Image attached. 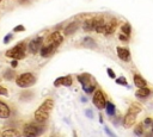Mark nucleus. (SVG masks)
<instances>
[{"mask_svg": "<svg viewBox=\"0 0 153 137\" xmlns=\"http://www.w3.org/2000/svg\"><path fill=\"white\" fill-rule=\"evenodd\" d=\"M63 42V36L60 31H54L51 32L44 41V43L42 44L39 52L42 57H49L51 54H54V51L62 44Z\"/></svg>", "mask_w": 153, "mask_h": 137, "instance_id": "f257e3e1", "label": "nucleus"}, {"mask_svg": "<svg viewBox=\"0 0 153 137\" xmlns=\"http://www.w3.org/2000/svg\"><path fill=\"white\" fill-rule=\"evenodd\" d=\"M53 107H54V100L50 99V98L45 99V100L39 105V107L35 111V114H33L35 120L38 122V123L45 122V120L49 118Z\"/></svg>", "mask_w": 153, "mask_h": 137, "instance_id": "f03ea898", "label": "nucleus"}, {"mask_svg": "<svg viewBox=\"0 0 153 137\" xmlns=\"http://www.w3.org/2000/svg\"><path fill=\"white\" fill-rule=\"evenodd\" d=\"M76 79H78V81L81 83V87H82L84 92L87 93V94H91V93L96 89V87H97L96 80L93 79L92 75H90V74H87V73H82V74L78 75Z\"/></svg>", "mask_w": 153, "mask_h": 137, "instance_id": "7ed1b4c3", "label": "nucleus"}, {"mask_svg": "<svg viewBox=\"0 0 153 137\" xmlns=\"http://www.w3.org/2000/svg\"><path fill=\"white\" fill-rule=\"evenodd\" d=\"M25 49H26L25 43L20 42L17 45H14L13 48L8 49L5 55H6V57H10L12 60H22L23 57H25Z\"/></svg>", "mask_w": 153, "mask_h": 137, "instance_id": "20e7f679", "label": "nucleus"}, {"mask_svg": "<svg viewBox=\"0 0 153 137\" xmlns=\"http://www.w3.org/2000/svg\"><path fill=\"white\" fill-rule=\"evenodd\" d=\"M36 82V77L35 75H32L31 73H23L20 74L17 79H16V83L17 86H19L20 88H26L32 86Z\"/></svg>", "mask_w": 153, "mask_h": 137, "instance_id": "39448f33", "label": "nucleus"}, {"mask_svg": "<svg viewBox=\"0 0 153 137\" xmlns=\"http://www.w3.org/2000/svg\"><path fill=\"white\" fill-rule=\"evenodd\" d=\"M43 132V127L36 125V124H32V123H29V124H25L24 125V129H23V133L25 136H31V137H35V136H38Z\"/></svg>", "mask_w": 153, "mask_h": 137, "instance_id": "423d86ee", "label": "nucleus"}, {"mask_svg": "<svg viewBox=\"0 0 153 137\" xmlns=\"http://www.w3.org/2000/svg\"><path fill=\"white\" fill-rule=\"evenodd\" d=\"M92 102L93 105L99 108V110H103L105 107V104H106V99H105V95L104 93L100 91V89H97L93 94V98H92Z\"/></svg>", "mask_w": 153, "mask_h": 137, "instance_id": "0eeeda50", "label": "nucleus"}, {"mask_svg": "<svg viewBox=\"0 0 153 137\" xmlns=\"http://www.w3.org/2000/svg\"><path fill=\"white\" fill-rule=\"evenodd\" d=\"M42 44H43V38H42V37H37V38L32 39V41L29 43L27 49H29V51H30L31 54H36V52L39 51Z\"/></svg>", "mask_w": 153, "mask_h": 137, "instance_id": "6e6552de", "label": "nucleus"}, {"mask_svg": "<svg viewBox=\"0 0 153 137\" xmlns=\"http://www.w3.org/2000/svg\"><path fill=\"white\" fill-rule=\"evenodd\" d=\"M73 80H72V76L69 75H66V76H60L57 77L55 81H54V86L55 87H59V86H66V87H69L72 85Z\"/></svg>", "mask_w": 153, "mask_h": 137, "instance_id": "1a4fd4ad", "label": "nucleus"}, {"mask_svg": "<svg viewBox=\"0 0 153 137\" xmlns=\"http://www.w3.org/2000/svg\"><path fill=\"white\" fill-rule=\"evenodd\" d=\"M136 116H137V114H135V113L128 111L127 114L123 117V126H124V127H131V126L135 124Z\"/></svg>", "mask_w": 153, "mask_h": 137, "instance_id": "9d476101", "label": "nucleus"}, {"mask_svg": "<svg viewBox=\"0 0 153 137\" xmlns=\"http://www.w3.org/2000/svg\"><path fill=\"white\" fill-rule=\"evenodd\" d=\"M116 51H117V56H118L123 62H128V61L130 60V51H129V49L122 48V46H117Z\"/></svg>", "mask_w": 153, "mask_h": 137, "instance_id": "9b49d317", "label": "nucleus"}, {"mask_svg": "<svg viewBox=\"0 0 153 137\" xmlns=\"http://www.w3.org/2000/svg\"><path fill=\"white\" fill-rule=\"evenodd\" d=\"M96 23H97V17H96V18H90V19L85 20V21L82 23V29H84V31H86V32L93 31V30H94V26H96Z\"/></svg>", "mask_w": 153, "mask_h": 137, "instance_id": "f8f14e48", "label": "nucleus"}, {"mask_svg": "<svg viewBox=\"0 0 153 137\" xmlns=\"http://www.w3.org/2000/svg\"><path fill=\"white\" fill-rule=\"evenodd\" d=\"M10 114H11V110L7 106V104H5L4 101H0V118L6 119L10 117Z\"/></svg>", "mask_w": 153, "mask_h": 137, "instance_id": "ddd939ff", "label": "nucleus"}, {"mask_svg": "<svg viewBox=\"0 0 153 137\" xmlns=\"http://www.w3.org/2000/svg\"><path fill=\"white\" fill-rule=\"evenodd\" d=\"M79 26H80V24H79V21H72V23H69L66 27H65V35L66 36H68V35H71V33H74L78 29H79Z\"/></svg>", "mask_w": 153, "mask_h": 137, "instance_id": "4468645a", "label": "nucleus"}, {"mask_svg": "<svg viewBox=\"0 0 153 137\" xmlns=\"http://www.w3.org/2000/svg\"><path fill=\"white\" fill-rule=\"evenodd\" d=\"M134 85L137 87V88H141V87H145V86H147V81L141 76V75H139V74H135L134 75Z\"/></svg>", "mask_w": 153, "mask_h": 137, "instance_id": "2eb2a0df", "label": "nucleus"}, {"mask_svg": "<svg viewBox=\"0 0 153 137\" xmlns=\"http://www.w3.org/2000/svg\"><path fill=\"white\" fill-rule=\"evenodd\" d=\"M151 89L148 88V87H141V88H139L136 92H135V96L136 98H146V96H148L149 94H151Z\"/></svg>", "mask_w": 153, "mask_h": 137, "instance_id": "dca6fc26", "label": "nucleus"}, {"mask_svg": "<svg viewBox=\"0 0 153 137\" xmlns=\"http://www.w3.org/2000/svg\"><path fill=\"white\" fill-rule=\"evenodd\" d=\"M104 108H105V112H106V114H108L109 117H114V116H115V113H116V107H115V105H114L112 102L106 101Z\"/></svg>", "mask_w": 153, "mask_h": 137, "instance_id": "f3484780", "label": "nucleus"}, {"mask_svg": "<svg viewBox=\"0 0 153 137\" xmlns=\"http://www.w3.org/2000/svg\"><path fill=\"white\" fill-rule=\"evenodd\" d=\"M82 45L86 46V48H90V49H94V48H97V44H96L94 39L91 38V37H85V38L82 39Z\"/></svg>", "mask_w": 153, "mask_h": 137, "instance_id": "a211bd4d", "label": "nucleus"}, {"mask_svg": "<svg viewBox=\"0 0 153 137\" xmlns=\"http://www.w3.org/2000/svg\"><path fill=\"white\" fill-rule=\"evenodd\" d=\"M128 111H129V112H133V113H135V114H139V113L142 111V106H141L140 104H137V102H133V104H130Z\"/></svg>", "mask_w": 153, "mask_h": 137, "instance_id": "6ab92c4d", "label": "nucleus"}, {"mask_svg": "<svg viewBox=\"0 0 153 137\" xmlns=\"http://www.w3.org/2000/svg\"><path fill=\"white\" fill-rule=\"evenodd\" d=\"M121 31L122 33H124L126 36H130V31H131V26L129 25V23H124L122 26H121Z\"/></svg>", "mask_w": 153, "mask_h": 137, "instance_id": "aec40b11", "label": "nucleus"}, {"mask_svg": "<svg viewBox=\"0 0 153 137\" xmlns=\"http://www.w3.org/2000/svg\"><path fill=\"white\" fill-rule=\"evenodd\" d=\"M2 136L4 137H8V136H19V132L14 129H7L2 132Z\"/></svg>", "mask_w": 153, "mask_h": 137, "instance_id": "412c9836", "label": "nucleus"}, {"mask_svg": "<svg viewBox=\"0 0 153 137\" xmlns=\"http://www.w3.org/2000/svg\"><path fill=\"white\" fill-rule=\"evenodd\" d=\"M4 76H5V79L8 80V81L13 80V79H14V70H12V69H7V70H5Z\"/></svg>", "mask_w": 153, "mask_h": 137, "instance_id": "4be33fe9", "label": "nucleus"}, {"mask_svg": "<svg viewBox=\"0 0 153 137\" xmlns=\"http://www.w3.org/2000/svg\"><path fill=\"white\" fill-rule=\"evenodd\" d=\"M134 133H135L136 136H141V135L143 133V124H142V123L137 124V125L134 127Z\"/></svg>", "mask_w": 153, "mask_h": 137, "instance_id": "5701e85b", "label": "nucleus"}, {"mask_svg": "<svg viewBox=\"0 0 153 137\" xmlns=\"http://www.w3.org/2000/svg\"><path fill=\"white\" fill-rule=\"evenodd\" d=\"M116 83H117V85L126 86V87H129V85H128V82H127V80H126V77H124V76H120V77L116 80Z\"/></svg>", "mask_w": 153, "mask_h": 137, "instance_id": "b1692460", "label": "nucleus"}, {"mask_svg": "<svg viewBox=\"0 0 153 137\" xmlns=\"http://www.w3.org/2000/svg\"><path fill=\"white\" fill-rule=\"evenodd\" d=\"M12 37H13V35H12V33H8V35H6V36L4 37V43H5V44L10 43V41L12 39Z\"/></svg>", "mask_w": 153, "mask_h": 137, "instance_id": "393cba45", "label": "nucleus"}, {"mask_svg": "<svg viewBox=\"0 0 153 137\" xmlns=\"http://www.w3.org/2000/svg\"><path fill=\"white\" fill-rule=\"evenodd\" d=\"M106 73H108V75H109L111 79H116V74L114 73V70H112V69L108 68V69H106Z\"/></svg>", "mask_w": 153, "mask_h": 137, "instance_id": "a878e982", "label": "nucleus"}, {"mask_svg": "<svg viewBox=\"0 0 153 137\" xmlns=\"http://www.w3.org/2000/svg\"><path fill=\"white\" fill-rule=\"evenodd\" d=\"M14 32H20V31H25V27L23 25H17L14 29H13Z\"/></svg>", "mask_w": 153, "mask_h": 137, "instance_id": "bb28decb", "label": "nucleus"}, {"mask_svg": "<svg viewBox=\"0 0 153 137\" xmlns=\"http://www.w3.org/2000/svg\"><path fill=\"white\" fill-rule=\"evenodd\" d=\"M0 95H5V96H7V95H8L7 89H6L5 87H2V86H0Z\"/></svg>", "mask_w": 153, "mask_h": 137, "instance_id": "cd10ccee", "label": "nucleus"}, {"mask_svg": "<svg viewBox=\"0 0 153 137\" xmlns=\"http://www.w3.org/2000/svg\"><path fill=\"white\" fill-rule=\"evenodd\" d=\"M118 39H121V41H123V42H128L129 37H128V36H126L124 33H121V35L118 36Z\"/></svg>", "mask_w": 153, "mask_h": 137, "instance_id": "c85d7f7f", "label": "nucleus"}, {"mask_svg": "<svg viewBox=\"0 0 153 137\" xmlns=\"http://www.w3.org/2000/svg\"><path fill=\"white\" fill-rule=\"evenodd\" d=\"M104 131L106 132V135H109V136H112V137H115V133H114V132H112L111 130H109V129H108L106 126L104 127Z\"/></svg>", "mask_w": 153, "mask_h": 137, "instance_id": "c756f323", "label": "nucleus"}, {"mask_svg": "<svg viewBox=\"0 0 153 137\" xmlns=\"http://www.w3.org/2000/svg\"><path fill=\"white\" fill-rule=\"evenodd\" d=\"M85 114H86L88 118H93V112H92L91 110H86V111H85Z\"/></svg>", "mask_w": 153, "mask_h": 137, "instance_id": "7c9ffc66", "label": "nucleus"}, {"mask_svg": "<svg viewBox=\"0 0 153 137\" xmlns=\"http://www.w3.org/2000/svg\"><path fill=\"white\" fill-rule=\"evenodd\" d=\"M149 124H152V119L151 118H146L145 122H143V125H149Z\"/></svg>", "mask_w": 153, "mask_h": 137, "instance_id": "2f4dec72", "label": "nucleus"}, {"mask_svg": "<svg viewBox=\"0 0 153 137\" xmlns=\"http://www.w3.org/2000/svg\"><path fill=\"white\" fill-rule=\"evenodd\" d=\"M18 66V61L17 60H13L12 62H11V67H13V68H16Z\"/></svg>", "mask_w": 153, "mask_h": 137, "instance_id": "473e14b6", "label": "nucleus"}, {"mask_svg": "<svg viewBox=\"0 0 153 137\" xmlns=\"http://www.w3.org/2000/svg\"><path fill=\"white\" fill-rule=\"evenodd\" d=\"M81 101H82V102H86L87 100H86V98H84V96H82V98H81Z\"/></svg>", "mask_w": 153, "mask_h": 137, "instance_id": "72a5a7b5", "label": "nucleus"}, {"mask_svg": "<svg viewBox=\"0 0 153 137\" xmlns=\"http://www.w3.org/2000/svg\"><path fill=\"white\" fill-rule=\"evenodd\" d=\"M152 131H153V122H152Z\"/></svg>", "mask_w": 153, "mask_h": 137, "instance_id": "f704fd0d", "label": "nucleus"}, {"mask_svg": "<svg viewBox=\"0 0 153 137\" xmlns=\"http://www.w3.org/2000/svg\"><path fill=\"white\" fill-rule=\"evenodd\" d=\"M0 1H1V0H0Z\"/></svg>", "mask_w": 153, "mask_h": 137, "instance_id": "c9c22d12", "label": "nucleus"}]
</instances>
